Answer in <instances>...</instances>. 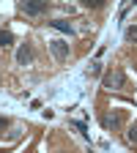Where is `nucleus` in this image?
<instances>
[{"label": "nucleus", "instance_id": "nucleus-1", "mask_svg": "<svg viewBox=\"0 0 137 153\" xmlns=\"http://www.w3.org/2000/svg\"><path fill=\"white\" fill-rule=\"evenodd\" d=\"M102 85L107 90H121V88H126V74L124 71H110V74H104Z\"/></svg>", "mask_w": 137, "mask_h": 153}, {"label": "nucleus", "instance_id": "nucleus-2", "mask_svg": "<svg viewBox=\"0 0 137 153\" xmlns=\"http://www.w3.org/2000/svg\"><path fill=\"white\" fill-rule=\"evenodd\" d=\"M49 52H52V57H55L58 63H63L66 57H69V44L61 41V38H55V41H49Z\"/></svg>", "mask_w": 137, "mask_h": 153}, {"label": "nucleus", "instance_id": "nucleus-3", "mask_svg": "<svg viewBox=\"0 0 137 153\" xmlns=\"http://www.w3.org/2000/svg\"><path fill=\"white\" fill-rule=\"evenodd\" d=\"M19 11L28 14V16H36V14H44V11H47V3H44V0H41V3H22V6H19Z\"/></svg>", "mask_w": 137, "mask_h": 153}, {"label": "nucleus", "instance_id": "nucleus-4", "mask_svg": "<svg viewBox=\"0 0 137 153\" xmlns=\"http://www.w3.org/2000/svg\"><path fill=\"white\" fill-rule=\"evenodd\" d=\"M30 60H33V47L30 44H22V47L16 49V63L19 66H28Z\"/></svg>", "mask_w": 137, "mask_h": 153}, {"label": "nucleus", "instance_id": "nucleus-5", "mask_svg": "<svg viewBox=\"0 0 137 153\" xmlns=\"http://www.w3.org/2000/svg\"><path fill=\"white\" fill-rule=\"evenodd\" d=\"M121 123H124V115H121V112H115V115H104V126H107V128H118Z\"/></svg>", "mask_w": 137, "mask_h": 153}, {"label": "nucleus", "instance_id": "nucleus-6", "mask_svg": "<svg viewBox=\"0 0 137 153\" xmlns=\"http://www.w3.org/2000/svg\"><path fill=\"white\" fill-rule=\"evenodd\" d=\"M49 25H52L55 30H61V33H69V36L74 33V27H71V25L66 22V19H55V22H49Z\"/></svg>", "mask_w": 137, "mask_h": 153}, {"label": "nucleus", "instance_id": "nucleus-7", "mask_svg": "<svg viewBox=\"0 0 137 153\" xmlns=\"http://www.w3.org/2000/svg\"><path fill=\"white\" fill-rule=\"evenodd\" d=\"M14 44V33L11 30H0V47H11Z\"/></svg>", "mask_w": 137, "mask_h": 153}, {"label": "nucleus", "instance_id": "nucleus-8", "mask_svg": "<svg viewBox=\"0 0 137 153\" xmlns=\"http://www.w3.org/2000/svg\"><path fill=\"white\" fill-rule=\"evenodd\" d=\"M126 41H132V44H137V25H132V27H126Z\"/></svg>", "mask_w": 137, "mask_h": 153}, {"label": "nucleus", "instance_id": "nucleus-9", "mask_svg": "<svg viewBox=\"0 0 137 153\" xmlns=\"http://www.w3.org/2000/svg\"><path fill=\"white\" fill-rule=\"evenodd\" d=\"M126 137H129V142H134V145H137V126H132V128L126 131Z\"/></svg>", "mask_w": 137, "mask_h": 153}, {"label": "nucleus", "instance_id": "nucleus-10", "mask_svg": "<svg viewBox=\"0 0 137 153\" xmlns=\"http://www.w3.org/2000/svg\"><path fill=\"white\" fill-rule=\"evenodd\" d=\"M85 6H88V8H102L104 3H102V0H85Z\"/></svg>", "mask_w": 137, "mask_h": 153}, {"label": "nucleus", "instance_id": "nucleus-11", "mask_svg": "<svg viewBox=\"0 0 137 153\" xmlns=\"http://www.w3.org/2000/svg\"><path fill=\"white\" fill-rule=\"evenodd\" d=\"M91 74H93V76H96V74H102V63H99V60L91 63Z\"/></svg>", "mask_w": 137, "mask_h": 153}, {"label": "nucleus", "instance_id": "nucleus-12", "mask_svg": "<svg viewBox=\"0 0 137 153\" xmlns=\"http://www.w3.org/2000/svg\"><path fill=\"white\" fill-rule=\"evenodd\" d=\"M8 128V118H0V131H6Z\"/></svg>", "mask_w": 137, "mask_h": 153}, {"label": "nucleus", "instance_id": "nucleus-13", "mask_svg": "<svg viewBox=\"0 0 137 153\" xmlns=\"http://www.w3.org/2000/svg\"><path fill=\"white\" fill-rule=\"evenodd\" d=\"M0 153H3V150H0Z\"/></svg>", "mask_w": 137, "mask_h": 153}]
</instances>
